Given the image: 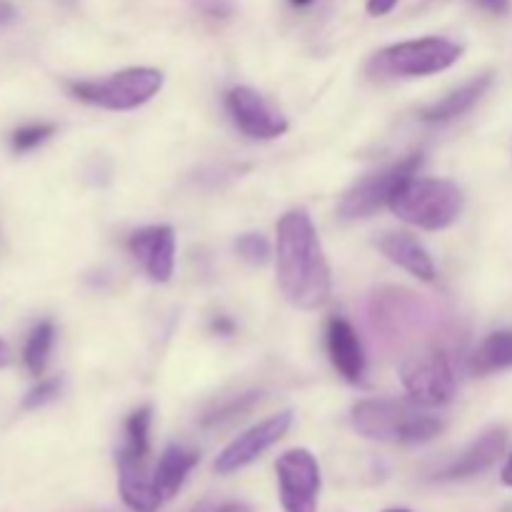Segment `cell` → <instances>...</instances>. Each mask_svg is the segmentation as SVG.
Segmentation results:
<instances>
[{
	"instance_id": "1",
	"label": "cell",
	"mask_w": 512,
	"mask_h": 512,
	"mask_svg": "<svg viewBox=\"0 0 512 512\" xmlns=\"http://www.w3.org/2000/svg\"><path fill=\"white\" fill-rule=\"evenodd\" d=\"M278 283L293 308L315 310L330 295V265L315 225L305 210H290L278 220Z\"/></svg>"
},
{
	"instance_id": "2",
	"label": "cell",
	"mask_w": 512,
	"mask_h": 512,
	"mask_svg": "<svg viewBox=\"0 0 512 512\" xmlns=\"http://www.w3.org/2000/svg\"><path fill=\"white\" fill-rule=\"evenodd\" d=\"M355 433L390 445H418L438 438L445 420L413 398L360 400L350 413Z\"/></svg>"
},
{
	"instance_id": "3",
	"label": "cell",
	"mask_w": 512,
	"mask_h": 512,
	"mask_svg": "<svg viewBox=\"0 0 512 512\" xmlns=\"http://www.w3.org/2000/svg\"><path fill=\"white\" fill-rule=\"evenodd\" d=\"M463 190L445 178H413L395 193L390 208L420 230H445L463 213Z\"/></svg>"
},
{
	"instance_id": "4",
	"label": "cell",
	"mask_w": 512,
	"mask_h": 512,
	"mask_svg": "<svg viewBox=\"0 0 512 512\" xmlns=\"http://www.w3.org/2000/svg\"><path fill=\"white\" fill-rule=\"evenodd\" d=\"M73 98L105 110H135L153 100L163 88V73L155 68H125L103 80H75L68 85Z\"/></svg>"
},
{
	"instance_id": "5",
	"label": "cell",
	"mask_w": 512,
	"mask_h": 512,
	"mask_svg": "<svg viewBox=\"0 0 512 512\" xmlns=\"http://www.w3.org/2000/svg\"><path fill=\"white\" fill-rule=\"evenodd\" d=\"M420 165H423V155H408L405 160L388 165V168L378 170V173L365 175L363 180H358L355 185H350L345 190V195L338 203L340 218L345 220H358V218H370L373 213H378L380 208L390 205V200L395 198L400 188L408 183L413 175H418Z\"/></svg>"
},
{
	"instance_id": "6",
	"label": "cell",
	"mask_w": 512,
	"mask_h": 512,
	"mask_svg": "<svg viewBox=\"0 0 512 512\" xmlns=\"http://www.w3.org/2000/svg\"><path fill=\"white\" fill-rule=\"evenodd\" d=\"M463 55V45L448 38H420L395 43L375 55L378 70L403 78H425L455 65Z\"/></svg>"
},
{
	"instance_id": "7",
	"label": "cell",
	"mask_w": 512,
	"mask_h": 512,
	"mask_svg": "<svg viewBox=\"0 0 512 512\" xmlns=\"http://www.w3.org/2000/svg\"><path fill=\"white\" fill-rule=\"evenodd\" d=\"M400 380L408 395L428 408H438L453 400L455 375L448 358L440 350H423L400 365Z\"/></svg>"
},
{
	"instance_id": "8",
	"label": "cell",
	"mask_w": 512,
	"mask_h": 512,
	"mask_svg": "<svg viewBox=\"0 0 512 512\" xmlns=\"http://www.w3.org/2000/svg\"><path fill=\"white\" fill-rule=\"evenodd\" d=\"M280 505L285 512H315L320 493V465L310 450H288L275 463Z\"/></svg>"
},
{
	"instance_id": "9",
	"label": "cell",
	"mask_w": 512,
	"mask_h": 512,
	"mask_svg": "<svg viewBox=\"0 0 512 512\" xmlns=\"http://www.w3.org/2000/svg\"><path fill=\"white\" fill-rule=\"evenodd\" d=\"M233 123L238 125L240 133L253 140H273L288 133L290 123L265 95L248 85H238L225 98Z\"/></svg>"
},
{
	"instance_id": "10",
	"label": "cell",
	"mask_w": 512,
	"mask_h": 512,
	"mask_svg": "<svg viewBox=\"0 0 512 512\" xmlns=\"http://www.w3.org/2000/svg\"><path fill=\"white\" fill-rule=\"evenodd\" d=\"M290 425H293V413H290V410L270 415L263 423L253 425V428H248L243 435H238V438L218 455L215 470H218L220 475H230L235 473V470L245 468V465H250L253 460H258L265 450H270L275 443H280V440L288 435Z\"/></svg>"
},
{
	"instance_id": "11",
	"label": "cell",
	"mask_w": 512,
	"mask_h": 512,
	"mask_svg": "<svg viewBox=\"0 0 512 512\" xmlns=\"http://www.w3.org/2000/svg\"><path fill=\"white\" fill-rule=\"evenodd\" d=\"M133 258L143 265L153 283H168L175 268V233L170 225H150L130 235Z\"/></svg>"
},
{
	"instance_id": "12",
	"label": "cell",
	"mask_w": 512,
	"mask_h": 512,
	"mask_svg": "<svg viewBox=\"0 0 512 512\" xmlns=\"http://www.w3.org/2000/svg\"><path fill=\"white\" fill-rule=\"evenodd\" d=\"M505 445H508V430L505 428H490L488 433L480 435L475 443H470L448 468L440 470L435 478L438 480H463L473 478V475L485 473V470L493 468L500 460V455L505 453Z\"/></svg>"
},
{
	"instance_id": "13",
	"label": "cell",
	"mask_w": 512,
	"mask_h": 512,
	"mask_svg": "<svg viewBox=\"0 0 512 512\" xmlns=\"http://www.w3.org/2000/svg\"><path fill=\"white\" fill-rule=\"evenodd\" d=\"M325 340H328V355L333 368L348 383H360L365 375V350L353 325L345 318H330Z\"/></svg>"
},
{
	"instance_id": "14",
	"label": "cell",
	"mask_w": 512,
	"mask_h": 512,
	"mask_svg": "<svg viewBox=\"0 0 512 512\" xmlns=\"http://www.w3.org/2000/svg\"><path fill=\"white\" fill-rule=\"evenodd\" d=\"M378 248L390 263H395L398 268L408 270L415 278L425 280V283H433L435 280V263L430 258L428 248L420 243L415 235L410 233H385L378 240Z\"/></svg>"
},
{
	"instance_id": "15",
	"label": "cell",
	"mask_w": 512,
	"mask_h": 512,
	"mask_svg": "<svg viewBox=\"0 0 512 512\" xmlns=\"http://www.w3.org/2000/svg\"><path fill=\"white\" fill-rule=\"evenodd\" d=\"M118 488L123 495L125 505L135 512H158L160 505L165 503L160 498L158 488L153 483V475H148L145 463H128L118 460Z\"/></svg>"
},
{
	"instance_id": "16",
	"label": "cell",
	"mask_w": 512,
	"mask_h": 512,
	"mask_svg": "<svg viewBox=\"0 0 512 512\" xmlns=\"http://www.w3.org/2000/svg\"><path fill=\"white\" fill-rule=\"evenodd\" d=\"M490 85H493V75H478V78H473L470 83L460 85L458 90L445 95L443 100L420 110V118H423L425 123H445V120L460 118V115H465L468 110H473L475 105L480 103V98L488 93Z\"/></svg>"
},
{
	"instance_id": "17",
	"label": "cell",
	"mask_w": 512,
	"mask_h": 512,
	"mask_svg": "<svg viewBox=\"0 0 512 512\" xmlns=\"http://www.w3.org/2000/svg\"><path fill=\"white\" fill-rule=\"evenodd\" d=\"M200 455L195 450L185 448V445H168L160 455L158 465L153 470V483L158 488L160 498L170 500L173 495H178V490L183 488L185 478L190 475V470L198 465Z\"/></svg>"
},
{
	"instance_id": "18",
	"label": "cell",
	"mask_w": 512,
	"mask_h": 512,
	"mask_svg": "<svg viewBox=\"0 0 512 512\" xmlns=\"http://www.w3.org/2000/svg\"><path fill=\"white\" fill-rule=\"evenodd\" d=\"M150 423H153V408H150V405L138 408L128 420H125V443L123 448L118 450V460L148 463Z\"/></svg>"
},
{
	"instance_id": "19",
	"label": "cell",
	"mask_w": 512,
	"mask_h": 512,
	"mask_svg": "<svg viewBox=\"0 0 512 512\" xmlns=\"http://www.w3.org/2000/svg\"><path fill=\"white\" fill-rule=\"evenodd\" d=\"M473 368L480 375L512 368V330H495L473 355Z\"/></svg>"
},
{
	"instance_id": "20",
	"label": "cell",
	"mask_w": 512,
	"mask_h": 512,
	"mask_svg": "<svg viewBox=\"0 0 512 512\" xmlns=\"http://www.w3.org/2000/svg\"><path fill=\"white\" fill-rule=\"evenodd\" d=\"M53 343H55V328L50 320H40L33 330H30L28 340H25L23 348V360L25 368L30 370V375L40 378L48 368L50 353H53Z\"/></svg>"
},
{
	"instance_id": "21",
	"label": "cell",
	"mask_w": 512,
	"mask_h": 512,
	"mask_svg": "<svg viewBox=\"0 0 512 512\" xmlns=\"http://www.w3.org/2000/svg\"><path fill=\"white\" fill-rule=\"evenodd\" d=\"M53 133H55V125L50 123L23 125V128H18L13 135H10V148H13L15 153H28V150H35L38 145H43Z\"/></svg>"
},
{
	"instance_id": "22",
	"label": "cell",
	"mask_w": 512,
	"mask_h": 512,
	"mask_svg": "<svg viewBox=\"0 0 512 512\" xmlns=\"http://www.w3.org/2000/svg\"><path fill=\"white\" fill-rule=\"evenodd\" d=\"M235 250L250 265H265L270 260V243L260 233H245L235 240Z\"/></svg>"
},
{
	"instance_id": "23",
	"label": "cell",
	"mask_w": 512,
	"mask_h": 512,
	"mask_svg": "<svg viewBox=\"0 0 512 512\" xmlns=\"http://www.w3.org/2000/svg\"><path fill=\"white\" fill-rule=\"evenodd\" d=\"M60 390H63V380L60 378H48V380H40L33 390L23 398V408L25 410H38L43 405L53 403L58 400Z\"/></svg>"
},
{
	"instance_id": "24",
	"label": "cell",
	"mask_w": 512,
	"mask_h": 512,
	"mask_svg": "<svg viewBox=\"0 0 512 512\" xmlns=\"http://www.w3.org/2000/svg\"><path fill=\"white\" fill-rule=\"evenodd\" d=\"M198 8L208 15H215V18H225L233 10V5L228 0H198Z\"/></svg>"
},
{
	"instance_id": "25",
	"label": "cell",
	"mask_w": 512,
	"mask_h": 512,
	"mask_svg": "<svg viewBox=\"0 0 512 512\" xmlns=\"http://www.w3.org/2000/svg\"><path fill=\"white\" fill-rule=\"evenodd\" d=\"M398 5V0H368V13L373 15V18H383V15H388L390 10Z\"/></svg>"
},
{
	"instance_id": "26",
	"label": "cell",
	"mask_w": 512,
	"mask_h": 512,
	"mask_svg": "<svg viewBox=\"0 0 512 512\" xmlns=\"http://www.w3.org/2000/svg\"><path fill=\"white\" fill-rule=\"evenodd\" d=\"M475 3L480 5V8H485L488 13L493 15H505L510 10V0H475Z\"/></svg>"
},
{
	"instance_id": "27",
	"label": "cell",
	"mask_w": 512,
	"mask_h": 512,
	"mask_svg": "<svg viewBox=\"0 0 512 512\" xmlns=\"http://www.w3.org/2000/svg\"><path fill=\"white\" fill-rule=\"evenodd\" d=\"M15 20V5L10 0H0V28Z\"/></svg>"
},
{
	"instance_id": "28",
	"label": "cell",
	"mask_w": 512,
	"mask_h": 512,
	"mask_svg": "<svg viewBox=\"0 0 512 512\" xmlns=\"http://www.w3.org/2000/svg\"><path fill=\"white\" fill-rule=\"evenodd\" d=\"M213 330L218 335H233L235 330V323L230 318H225V315H220V318L213 320Z\"/></svg>"
},
{
	"instance_id": "29",
	"label": "cell",
	"mask_w": 512,
	"mask_h": 512,
	"mask_svg": "<svg viewBox=\"0 0 512 512\" xmlns=\"http://www.w3.org/2000/svg\"><path fill=\"white\" fill-rule=\"evenodd\" d=\"M5 365H10V348H8V343L0 338V370H3Z\"/></svg>"
},
{
	"instance_id": "30",
	"label": "cell",
	"mask_w": 512,
	"mask_h": 512,
	"mask_svg": "<svg viewBox=\"0 0 512 512\" xmlns=\"http://www.w3.org/2000/svg\"><path fill=\"white\" fill-rule=\"evenodd\" d=\"M500 480H503V485H508V488H512V453H510L508 463H505L503 475H500Z\"/></svg>"
},
{
	"instance_id": "31",
	"label": "cell",
	"mask_w": 512,
	"mask_h": 512,
	"mask_svg": "<svg viewBox=\"0 0 512 512\" xmlns=\"http://www.w3.org/2000/svg\"><path fill=\"white\" fill-rule=\"evenodd\" d=\"M218 512H250V510L245 508V505L233 503V505H225V508H223V510H218Z\"/></svg>"
},
{
	"instance_id": "32",
	"label": "cell",
	"mask_w": 512,
	"mask_h": 512,
	"mask_svg": "<svg viewBox=\"0 0 512 512\" xmlns=\"http://www.w3.org/2000/svg\"><path fill=\"white\" fill-rule=\"evenodd\" d=\"M290 3L298 5V8H305V5H310V3H313V0H290Z\"/></svg>"
},
{
	"instance_id": "33",
	"label": "cell",
	"mask_w": 512,
	"mask_h": 512,
	"mask_svg": "<svg viewBox=\"0 0 512 512\" xmlns=\"http://www.w3.org/2000/svg\"><path fill=\"white\" fill-rule=\"evenodd\" d=\"M385 512H410V510H385Z\"/></svg>"
}]
</instances>
